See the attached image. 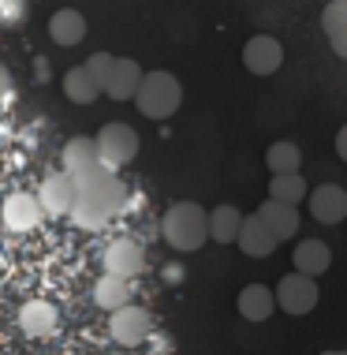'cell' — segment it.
I'll return each instance as SVG.
<instances>
[{
	"instance_id": "1",
	"label": "cell",
	"mask_w": 347,
	"mask_h": 355,
	"mask_svg": "<svg viewBox=\"0 0 347 355\" xmlns=\"http://www.w3.org/2000/svg\"><path fill=\"white\" fill-rule=\"evenodd\" d=\"M179 79L172 71H150L139 79V90H134V105H139V112L146 120H168L172 112L179 109Z\"/></svg>"
},
{
	"instance_id": "2",
	"label": "cell",
	"mask_w": 347,
	"mask_h": 355,
	"mask_svg": "<svg viewBox=\"0 0 347 355\" xmlns=\"http://www.w3.org/2000/svg\"><path fill=\"white\" fill-rule=\"evenodd\" d=\"M161 232H165L168 247H176V251H198V247L209 239L206 209H202L198 202H176V206H168L165 220H161Z\"/></svg>"
},
{
	"instance_id": "3",
	"label": "cell",
	"mask_w": 347,
	"mask_h": 355,
	"mask_svg": "<svg viewBox=\"0 0 347 355\" xmlns=\"http://www.w3.org/2000/svg\"><path fill=\"white\" fill-rule=\"evenodd\" d=\"M98 157L105 168H123L127 161H134V153H139V131L127 128V123H105L98 131Z\"/></svg>"
},
{
	"instance_id": "4",
	"label": "cell",
	"mask_w": 347,
	"mask_h": 355,
	"mask_svg": "<svg viewBox=\"0 0 347 355\" xmlns=\"http://www.w3.org/2000/svg\"><path fill=\"white\" fill-rule=\"evenodd\" d=\"M273 300L281 311L287 314H310L317 300H321V292H317V284H314V277H306V273H287L281 284H276V292H273Z\"/></svg>"
},
{
	"instance_id": "5",
	"label": "cell",
	"mask_w": 347,
	"mask_h": 355,
	"mask_svg": "<svg viewBox=\"0 0 347 355\" xmlns=\"http://www.w3.org/2000/svg\"><path fill=\"white\" fill-rule=\"evenodd\" d=\"M109 314H112V318H109V333H112L116 344H123V348L142 344L150 337V329H153L150 311H142V306L123 303V306H116V311H109Z\"/></svg>"
},
{
	"instance_id": "6",
	"label": "cell",
	"mask_w": 347,
	"mask_h": 355,
	"mask_svg": "<svg viewBox=\"0 0 347 355\" xmlns=\"http://www.w3.org/2000/svg\"><path fill=\"white\" fill-rule=\"evenodd\" d=\"M75 195H79V187H75V180L67 172H49L34 198L45 217H67V209L75 206Z\"/></svg>"
},
{
	"instance_id": "7",
	"label": "cell",
	"mask_w": 347,
	"mask_h": 355,
	"mask_svg": "<svg viewBox=\"0 0 347 355\" xmlns=\"http://www.w3.org/2000/svg\"><path fill=\"white\" fill-rule=\"evenodd\" d=\"M64 172L79 184V180L86 176H98V172H112V168H105L101 165V157H98V142L94 139H71L64 146Z\"/></svg>"
},
{
	"instance_id": "8",
	"label": "cell",
	"mask_w": 347,
	"mask_h": 355,
	"mask_svg": "<svg viewBox=\"0 0 347 355\" xmlns=\"http://www.w3.org/2000/svg\"><path fill=\"white\" fill-rule=\"evenodd\" d=\"M42 206H37L34 195H26V191H19V195H12L4 206H0V220H4L8 232H34L37 225H42Z\"/></svg>"
},
{
	"instance_id": "9",
	"label": "cell",
	"mask_w": 347,
	"mask_h": 355,
	"mask_svg": "<svg viewBox=\"0 0 347 355\" xmlns=\"http://www.w3.org/2000/svg\"><path fill=\"white\" fill-rule=\"evenodd\" d=\"M235 243H239V251H243L247 258H269V254L276 251V243H281V239H276L273 232H269L262 217H258V214H250V217L239 220Z\"/></svg>"
},
{
	"instance_id": "10",
	"label": "cell",
	"mask_w": 347,
	"mask_h": 355,
	"mask_svg": "<svg viewBox=\"0 0 347 355\" xmlns=\"http://www.w3.org/2000/svg\"><path fill=\"white\" fill-rule=\"evenodd\" d=\"M146 270V251H142V243H134V239H116L109 243V251H105V273H116V277H139Z\"/></svg>"
},
{
	"instance_id": "11",
	"label": "cell",
	"mask_w": 347,
	"mask_h": 355,
	"mask_svg": "<svg viewBox=\"0 0 347 355\" xmlns=\"http://www.w3.org/2000/svg\"><path fill=\"white\" fill-rule=\"evenodd\" d=\"M243 64H247V71H254V75H273L284 64V45L269 34L250 37L247 49H243Z\"/></svg>"
},
{
	"instance_id": "12",
	"label": "cell",
	"mask_w": 347,
	"mask_h": 355,
	"mask_svg": "<svg viewBox=\"0 0 347 355\" xmlns=\"http://www.w3.org/2000/svg\"><path fill=\"white\" fill-rule=\"evenodd\" d=\"M139 79H142V68L127 56H112V68L101 83V94H109L112 101H131L134 90H139Z\"/></svg>"
},
{
	"instance_id": "13",
	"label": "cell",
	"mask_w": 347,
	"mask_h": 355,
	"mask_svg": "<svg viewBox=\"0 0 347 355\" xmlns=\"http://www.w3.org/2000/svg\"><path fill=\"white\" fill-rule=\"evenodd\" d=\"M310 217L321 225H340L347 217V191L336 184H321L310 191Z\"/></svg>"
},
{
	"instance_id": "14",
	"label": "cell",
	"mask_w": 347,
	"mask_h": 355,
	"mask_svg": "<svg viewBox=\"0 0 347 355\" xmlns=\"http://www.w3.org/2000/svg\"><path fill=\"white\" fill-rule=\"evenodd\" d=\"M56 322H60V314H56V306L45 303V300H30V303L19 306V329H23L26 337H34V340L53 337Z\"/></svg>"
},
{
	"instance_id": "15",
	"label": "cell",
	"mask_w": 347,
	"mask_h": 355,
	"mask_svg": "<svg viewBox=\"0 0 347 355\" xmlns=\"http://www.w3.org/2000/svg\"><path fill=\"white\" fill-rule=\"evenodd\" d=\"M258 217L265 220V228H269L276 239H281V243L299 232V209L287 206V202H276V198H269V202L258 206Z\"/></svg>"
},
{
	"instance_id": "16",
	"label": "cell",
	"mask_w": 347,
	"mask_h": 355,
	"mask_svg": "<svg viewBox=\"0 0 347 355\" xmlns=\"http://www.w3.org/2000/svg\"><path fill=\"white\" fill-rule=\"evenodd\" d=\"M49 37L60 49H71V45H79L86 37V19L82 12H75V8H60L53 19H49Z\"/></svg>"
},
{
	"instance_id": "17",
	"label": "cell",
	"mask_w": 347,
	"mask_h": 355,
	"mask_svg": "<svg viewBox=\"0 0 347 355\" xmlns=\"http://www.w3.org/2000/svg\"><path fill=\"white\" fill-rule=\"evenodd\" d=\"M292 262H295V273L321 277L325 270H329V262H332V251H329V243H321V239H303V243L295 247Z\"/></svg>"
},
{
	"instance_id": "18",
	"label": "cell",
	"mask_w": 347,
	"mask_h": 355,
	"mask_svg": "<svg viewBox=\"0 0 347 355\" xmlns=\"http://www.w3.org/2000/svg\"><path fill=\"white\" fill-rule=\"evenodd\" d=\"M239 314H243L247 322H265L269 314L276 311V300H273V288H265V284H247L243 292H239Z\"/></svg>"
},
{
	"instance_id": "19",
	"label": "cell",
	"mask_w": 347,
	"mask_h": 355,
	"mask_svg": "<svg viewBox=\"0 0 347 355\" xmlns=\"http://www.w3.org/2000/svg\"><path fill=\"white\" fill-rule=\"evenodd\" d=\"M94 303H98L101 311H116V306L131 303V281L127 277H116V273L98 277V284H94Z\"/></svg>"
},
{
	"instance_id": "20",
	"label": "cell",
	"mask_w": 347,
	"mask_h": 355,
	"mask_svg": "<svg viewBox=\"0 0 347 355\" xmlns=\"http://www.w3.org/2000/svg\"><path fill=\"white\" fill-rule=\"evenodd\" d=\"M321 26H325V37L336 49V56L347 60V0H332L321 15Z\"/></svg>"
},
{
	"instance_id": "21",
	"label": "cell",
	"mask_w": 347,
	"mask_h": 355,
	"mask_svg": "<svg viewBox=\"0 0 347 355\" xmlns=\"http://www.w3.org/2000/svg\"><path fill=\"white\" fill-rule=\"evenodd\" d=\"M239 214L235 206H217L213 214H206V228H209V239H217V243H235V232H239Z\"/></svg>"
},
{
	"instance_id": "22",
	"label": "cell",
	"mask_w": 347,
	"mask_h": 355,
	"mask_svg": "<svg viewBox=\"0 0 347 355\" xmlns=\"http://www.w3.org/2000/svg\"><path fill=\"white\" fill-rule=\"evenodd\" d=\"M64 94H67V101H75V105H90V101L101 94V86L94 83V75L79 64V68H67V75H64Z\"/></svg>"
},
{
	"instance_id": "23",
	"label": "cell",
	"mask_w": 347,
	"mask_h": 355,
	"mask_svg": "<svg viewBox=\"0 0 347 355\" xmlns=\"http://www.w3.org/2000/svg\"><path fill=\"white\" fill-rule=\"evenodd\" d=\"M269 198L299 206L306 198V180L299 176V172H273V180H269Z\"/></svg>"
},
{
	"instance_id": "24",
	"label": "cell",
	"mask_w": 347,
	"mask_h": 355,
	"mask_svg": "<svg viewBox=\"0 0 347 355\" xmlns=\"http://www.w3.org/2000/svg\"><path fill=\"white\" fill-rule=\"evenodd\" d=\"M265 165L273 172H299V165H303V150H299L295 142H273V146L265 150Z\"/></svg>"
},
{
	"instance_id": "25",
	"label": "cell",
	"mask_w": 347,
	"mask_h": 355,
	"mask_svg": "<svg viewBox=\"0 0 347 355\" xmlns=\"http://www.w3.org/2000/svg\"><path fill=\"white\" fill-rule=\"evenodd\" d=\"M67 217H71L79 228H86V232H98V228H105V220H109L98 206L86 202V198H79V195H75V206L67 209Z\"/></svg>"
},
{
	"instance_id": "26",
	"label": "cell",
	"mask_w": 347,
	"mask_h": 355,
	"mask_svg": "<svg viewBox=\"0 0 347 355\" xmlns=\"http://www.w3.org/2000/svg\"><path fill=\"white\" fill-rule=\"evenodd\" d=\"M82 68L90 71V75H94V83L101 86V83H105V75H109V68H112V53H94L90 60L82 64Z\"/></svg>"
},
{
	"instance_id": "27",
	"label": "cell",
	"mask_w": 347,
	"mask_h": 355,
	"mask_svg": "<svg viewBox=\"0 0 347 355\" xmlns=\"http://www.w3.org/2000/svg\"><path fill=\"white\" fill-rule=\"evenodd\" d=\"M336 153H340V157L347 161V123L340 128V135H336Z\"/></svg>"
},
{
	"instance_id": "28",
	"label": "cell",
	"mask_w": 347,
	"mask_h": 355,
	"mask_svg": "<svg viewBox=\"0 0 347 355\" xmlns=\"http://www.w3.org/2000/svg\"><path fill=\"white\" fill-rule=\"evenodd\" d=\"M8 86H12V71H8L4 64H0V98L8 94Z\"/></svg>"
},
{
	"instance_id": "29",
	"label": "cell",
	"mask_w": 347,
	"mask_h": 355,
	"mask_svg": "<svg viewBox=\"0 0 347 355\" xmlns=\"http://www.w3.org/2000/svg\"><path fill=\"white\" fill-rule=\"evenodd\" d=\"M321 355H347V348H332V352H321Z\"/></svg>"
}]
</instances>
